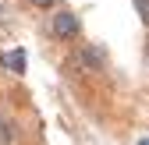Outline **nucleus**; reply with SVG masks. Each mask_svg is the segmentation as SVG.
I'll return each mask as SVG.
<instances>
[{
	"instance_id": "nucleus-1",
	"label": "nucleus",
	"mask_w": 149,
	"mask_h": 145,
	"mask_svg": "<svg viewBox=\"0 0 149 145\" xmlns=\"http://www.w3.org/2000/svg\"><path fill=\"white\" fill-rule=\"evenodd\" d=\"M50 32H53V39H64V43H74L82 35V21H78V14L74 11H57L50 18Z\"/></svg>"
},
{
	"instance_id": "nucleus-2",
	"label": "nucleus",
	"mask_w": 149,
	"mask_h": 145,
	"mask_svg": "<svg viewBox=\"0 0 149 145\" xmlns=\"http://www.w3.org/2000/svg\"><path fill=\"white\" fill-rule=\"evenodd\" d=\"M82 64H85L89 75H100V71L107 67V50H103L100 43H85V46H82Z\"/></svg>"
},
{
	"instance_id": "nucleus-3",
	"label": "nucleus",
	"mask_w": 149,
	"mask_h": 145,
	"mask_svg": "<svg viewBox=\"0 0 149 145\" xmlns=\"http://www.w3.org/2000/svg\"><path fill=\"white\" fill-rule=\"evenodd\" d=\"M25 64H29V57H25V50H22V46L0 53V67H4L7 75H25Z\"/></svg>"
},
{
	"instance_id": "nucleus-4",
	"label": "nucleus",
	"mask_w": 149,
	"mask_h": 145,
	"mask_svg": "<svg viewBox=\"0 0 149 145\" xmlns=\"http://www.w3.org/2000/svg\"><path fill=\"white\" fill-rule=\"evenodd\" d=\"M0 145H14V124L0 113Z\"/></svg>"
},
{
	"instance_id": "nucleus-5",
	"label": "nucleus",
	"mask_w": 149,
	"mask_h": 145,
	"mask_svg": "<svg viewBox=\"0 0 149 145\" xmlns=\"http://www.w3.org/2000/svg\"><path fill=\"white\" fill-rule=\"evenodd\" d=\"M135 4V11H139V18H142V25L149 28V0H132Z\"/></svg>"
},
{
	"instance_id": "nucleus-6",
	"label": "nucleus",
	"mask_w": 149,
	"mask_h": 145,
	"mask_svg": "<svg viewBox=\"0 0 149 145\" xmlns=\"http://www.w3.org/2000/svg\"><path fill=\"white\" fill-rule=\"evenodd\" d=\"M29 4H32L36 11H53V7H57V0H29Z\"/></svg>"
},
{
	"instance_id": "nucleus-7",
	"label": "nucleus",
	"mask_w": 149,
	"mask_h": 145,
	"mask_svg": "<svg viewBox=\"0 0 149 145\" xmlns=\"http://www.w3.org/2000/svg\"><path fill=\"white\" fill-rule=\"evenodd\" d=\"M146 67H149V46H146Z\"/></svg>"
}]
</instances>
